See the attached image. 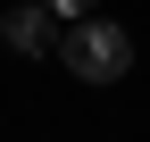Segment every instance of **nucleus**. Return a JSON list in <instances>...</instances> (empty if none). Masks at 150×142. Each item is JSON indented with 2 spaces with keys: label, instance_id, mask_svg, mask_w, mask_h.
Wrapping results in <instances>:
<instances>
[{
  "label": "nucleus",
  "instance_id": "7ed1b4c3",
  "mask_svg": "<svg viewBox=\"0 0 150 142\" xmlns=\"http://www.w3.org/2000/svg\"><path fill=\"white\" fill-rule=\"evenodd\" d=\"M42 9H50V17H59V25H83V17H92V9H100V0H42Z\"/></svg>",
  "mask_w": 150,
  "mask_h": 142
},
{
  "label": "nucleus",
  "instance_id": "f03ea898",
  "mask_svg": "<svg viewBox=\"0 0 150 142\" xmlns=\"http://www.w3.org/2000/svg\"><path fill=\"white\" fill-rule=\"evenodd\" d=\"M50 33H59V17H50L42 0H25V9H8V17H0V42H8V50H25V59H50Z\"/></svg>",
  "mask_w": 150,
  "mask_h": 142
},
{
  "label": "nucleus",
  "instance_id": "f257e3e1",
  "mask_svg": "<svg viewBox=\"0 0 150 142\" xmlns=\"http://www.w3.org/2000/svg\"><path fill=\"white\" fill-rule=\"evenodd\" d=\"M59 67H67L75 84H117L125 67H134V33L108 25V17H83V25L59 33Z\"/></svg>",
  "mask_w": 150,
  "mask_h": 142
}]
</instances>
